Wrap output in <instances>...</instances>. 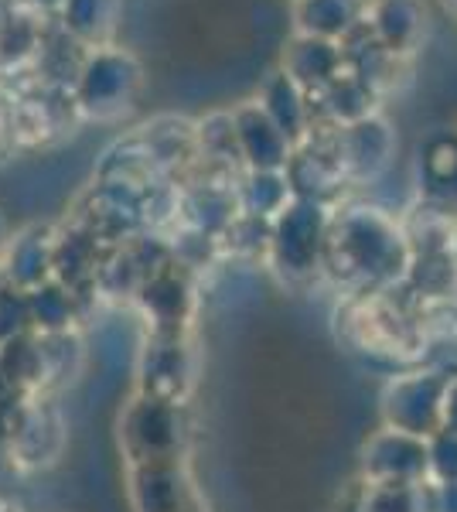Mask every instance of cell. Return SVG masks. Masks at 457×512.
<instances>
[{
    "mask_svg": "<svg viewBox=\"0 0 457 512\" xmlns=\"http://www.w3.org/2000/svg\"><path fill=\"white\" fill-rule=\"evenodd\" d=\"M413 250L406 229L376 205H348L335 212L324 243V267L342 284L365 291H386L410 274Z\"/></svg>",
    "mask_w": 457,
    "mask_h": 512,
    "instance_id": "cell-1",
    "label": "cell"
},
{
    "mask_svg": "<svg viewBox=\"0 0 457 512\" xmlns=\"http://www.w3.org/2000/svg\"><path fill=\"white\" fill-rule=\"evenodd\" d=\"M342 321V311H338ZM348 338L372 355H413L423 345L420 325L396 304L389 291H365L345 304Z\"/></svg>",
    "mask_w": 457,
    "mask_h": 512,
    "instance_id": "cell-2",
    "label": "cell"
},
{
    "mask_svg": "<svg viewBox=\"0 0 457 512\" xmlns=\"http://www.w3.org/2000/svg\"><path fill=\"white\" fill-rule=\"evenodd\" d=\"M331 212L324 202L314 198H297L273 219L270 229V250L277 267L287 277H311L324 267V243H328Z\"/></svg>",
    "mask_w": 457,
    "mask_h": 512,
    "instance_id": "cell-3",
    "label": "cell"
},
{
    "mask_svg": "<svg viewBox=\"0 0 457 512\" xmlns=\"http://www.w3.org/2000/svg\"><path fill=\"white\" fill-rule=\"evenodd\" d=\"M447 379L437 369H413L389 379L382 393V420L393 431H406L417 437H434L444 427V393Z\"/></svg>",
    "mask_w": 457,
    "mask_h": 512,
    "instance_id": "cell-4",
    "label": "cell"
},
{
    "mask_svg": "<svg viewBox=\"0 0 457 512\" xmlns=\"http://www.w3.org/2000/svg\"><path fill=\"white\" fill-rule=\"evenodd\" d=\"M140 89V65L127 52L96 48L79 69V106L89 117H116L130 110Z\"/></svg>",
    "mask_w": 457,
    "mask_h": 512,
    "instance_id": "cell-5",
    "label": "cell"
},
{
    "mask_svg": "<svg viewBox=\"0 0 457 512\" xmlns=\"http://www.w3.org/2000/svg\"><path fill=\"white\" fill-rule=\"evenodd\" d=\"M362 475L369 485H427L430 444L427 437L382 427L362 451Z\"/></svg>",
    "mask_w": 457,
    "mask_h": 512,
    "instance_id": "cell-6",
    "label": "cell"
},
{
    "mask_svg": "<svg viewBox=\"0 0 457 512\" xmlns=\"http://www.w3.org/2000/svg\"><path fill=\"white\" fill-rule=\"evenodd\" d=\"M365 28L393 59L406 62L427 41V0H369L365 4Z\"/></svg>",
    "mask_w": 457,
    "mask_h": 512,
    "instance_id": "cell-7",
    "label": "cell"
},
{
    "mask_svg": "<svg viewBox=\"0 0 457 512\" xmlns=\"http://www.w3.org/2000/svg\"><path fill=\"white\" fill-rule=\"evenodd\" d=\"M338 151L348 181H372L389 168L396 154V130L393 123L379 113L365 117L359 123L338 127Z\"/></svg>",
    "mask_w": 457,
    "mask_h": 512,
    "instance_id": "cell-8",
    "label": "cell"
},
{
    "mask_svg": "<svg viewBox=\"0 0 457 512\" xmlns=\"http://www.w3.org/2000/svg\"><path fill=\"white\" fill-rule=\"evenodd\" d=\"M417 185L420 205L457 219V130H440L420 147Z\"/></svg>",
    "mask_w": 457,
    "mask_h": 512,
    "instance_id": "cell-9",
    "label": "cell"
},
{
    "mask_svg": "<svg viewBox=\"0 0 457 512\" xmlns=\"http://www.w3.org/2000/svg\"><path fill=\"white\" fill-rule=\"evenodd\" d=\"M239 137V154L249 164V171H287L294 144L277 127L260 103H243L232 113Z\"/></svg>",
    "mask_w": 457,
    "mask_h": 512,
    "instance_id": "cell-10",
    "label": "cell"
},
{
    "mask_svg": "<svg viewBox=\"0 0 457 512\" xmlns=\"http://www.w3.org/2000/svg\"><path fill=\"white\" fill-rule=\"evenodd\" d=\"M345 69V48L338 41L297 35L284 52V72L307 96H321Z\"/></svg>",
    "mask_w": 457,
    "mask_h": 512,
    "instance_id": "cell-11",
    "label": "cell"
},
{
    "mask_svg": "<svg viewBox=\"0 0 457 512\" xmlns=\"http://www.w3.org/2000/svg\"><path fill=\"white\" fill-rule=\"evenodd\" d=\"M369 0H290L294 31L304 38L342 41L362 28Z\"/></svg>",
    "mask_w": 457,
    "mask_h": 512,
    "instance_id": "cell-12",
    "label": "cell"
},
{
    "mask_svg": "<svg viewBox=\"0 0 457 512\" xmlns=\"http://www.w3.org/2000/svg\"><path fill=\"white\" fill-rule=\"evenodd\" d=\"M260 106L267 110V117L284 130L294 147L311 134V103H307V93L287 76L284 69L273 72V76L267 79L263 96H260Z\"/></svg>",
    "mask_w": 457,
    "mask_h": 512,
    "instance_id": "cell-13",
    "label": "cell"
},
{
    "mask_svg": "<svg viewBox=\"0 0 457 512\" xmlns=\"http://www.w3.org/2000/svg\"><path fill=\"white\" fill-rule=\"evenodd\" d=\"M116 14H120V0H65L62 21L72 41L93 48H110L106 41L116 31Z\"/></svg>",
    "mask_w": 457,
    "mask_h": 512,
    "instance_id": "cell-14",
    "label": "cell"
},
{
    "mask_svg": "<svg viewBox=\"0 0 457 512\" xmlns=\"http://www.w3.org/2000/svg\"><path fill=\"white\" fill-rule=\"evenodd\" d=\"M318 99H321L324 113L335 120V127H348V123H359L365 117H372L379 96L372 93L359 76H352V72L345 69Z\"/></svg>",
    "mask_w": 457,
    "mask_h": 512,
    "instance_id": "cell-15",
    "label": "cell"
},
{
    "mask_svg": "<svg viewBox=\"0 0 457 512\" xmlns=\"http://www.w3.org/2000/svg\"><path fill=\"white\" fill-rule=\"evenodd\" d=\"M246 216L256 219H277L280 212L294 202V188L287 181V171H249L243 181V192H239Z\"/></svg>",
    "mask_w": 457,
    "mask_h": 512,
    "instance_id": "cell-16",
    "label": "cell"
},
{
    "mask_svg": "<svg viewBox=\"0 0 457 512\" xmlns=\"http://www.w3.org/2000/svg\"><path fill=\"white\" fill-rule=\"evenodd\" d=\"M355 512H434V489L427 485H369L355 495Z\"/></svg>",
    "mask_w": 457,
    "mask_h": 512,
    "instance_id": "cell-17",
    "label": "cell"
},
{
    "mask_svg": "<svg viewBox=\"0 0 457 512\" xmlns=\"http://www.w3.org/2000/svg\"><path fill=\"white\" fill-rule=\"evenodd\" d=\"M427 444H430V482L434 485L457 482V434L440 427L434 437H427Z\"/></svg>",
    "mask_w": 457,
    "mask_h": 512,
    "instance_id": "cell-18",
    "label": "cell"
},
{
    "mask_svg": "<svg viewBox=\"0 0 457 512\" xmlns=\"http://www.w3.org/2000/svg\"><path fill=\"white\" fill-rule=\"evenodd\" d=\"M430 489H434V512H457V482H430Z\"/></svg>",
    "mask_w": 457,
    "mask_h": 512,
    "instance_id": "cell-19",
    "label": "cell"
},
{
    "mask_svg": "<svg viewBox=\"0 0 457 512\" xmlns=\"http://www.w3.org/2000/svg\"><path fill=\"white\" fill-rule=\"evenodd\" d=\"M444 431L457 434V376L447 379V393H444Z\"/></svg>",
    "mask_w": 457,
    "mask_h": 512,
    "instance_id": "cell-20",
    "label": "cell"
},
{
    "mask_svg": "<svg viewBox=\"0 0 457 512\" xmlns=\"http://www.w3.org/2000/svg\"><path fill=\"white\" fill-rule=\"evenodd\" d=\"M440 7H444L447 14H454V18H457V0H440Z\"/></svg>",
    "mask_w": 457,
    "mask_h": 512,
    "instance_id": "cell-21",
    "label": "cell"
},
{
    "mask_svg": "<svg viewBox=\"0 0 457 512\" xmlns=\"http://www.w3.org/2000/svg\"><path fill=\"white\" fill-rule=\"evenodd\" d=\"M4 236H7V222H4V216H0V243H4Z\"/></svg>",
    "mask_w": 457,
    "mask_h": 512,
    "instance_id": "cell-22",
    "label": "cell"
}]
</instances>
